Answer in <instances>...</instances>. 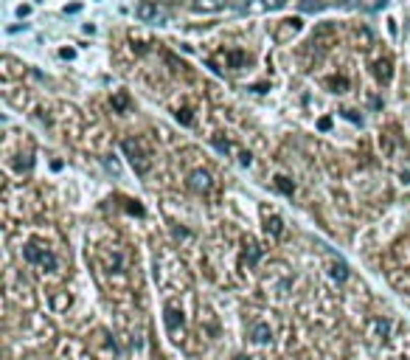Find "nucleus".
I'll return each mask as SVG.
<instances>
[{"mask_svg":"<svg viewBox=\"0 0 410 360\" xmlns=\"http://www.w3.org/2000/svg\"><path fill=\"white\" fill-rule=\"evenodd\" d=\"M23 259L28 265L43 268L45 273H56V270H59V256H56L51 248H40V245H34V242L23 245Z\"/></svg>","mask_w":410,"mask_h":360,"instance_id":"nucleus-1","label":"nucleus"},{"mask_svg":"<svg viewBox=\"0 0 410 360\" xmlns=\"http://www.w3.org/2000/svg\"><path fill=\"white\" fill-rule=\"evenodd\" d=\"M121 149H124V155H127L129 166L135 169V175L144 177L146 172L152 169V158H149V152L144 149V144H141V141H135V138H124V141H121Z\"/></svg>","mask_w":410,"mask_h":360,"instance_id":"nucleus-2","label":"nucleus"},{"mask_svg":"<svg viewBox=\"0 0 410 360\" xmlns=\"http://www.w3.org/2000/svg\"><path fill=\"white\" fill-rule=\"evenodd\" d=\"M163 321H166V330L169 335H175V341H180L177 335H183V326H186V318H183V310L177 304H166L163 307Z\"/></svg>","mask_w":410,"mask_h":360,"instance_id":"nucleus-3","label":"nucleus"},{"mask_svg":"<svg viewBox=\"0 0 410 360\" xmlns=\"http://www.w3.org/2000/svg\"><path fill=\"white\" fill-rule=\"evenodd\" d=\"M101 265L107 273H124V268H127V259H124V253L121 250H113V248H101Z\"/></svg>","mask_w":410,"mask_h":360,"instance_id":"nucleus-4","label":"nucleus"},{"mask_svg":"<svg viewBox=\"0 0 410 360\" xmlns=\"http://www.w3.org/2000/svg\"><path fill=\"white\" fill-rule=\"evenodd\" d=\"M135 17H138L141 23H157V20H160L157 3H152V0H144V3H138V6H135Z\"/></svg>","mask_w":410,"mask_h":360,"instance_id":"nucleus-5","label":"nucleus"},{"mask_svg":"<svg viewBox=\"0 0 410 360\" xmlns=\"http://www.w3.org/2000/svg\"><path fill=\"white\" fill-rule=\"evenodd\" d=\"M298 31H301V20H298V17L284 20V23L276 28V40H278V43H287V40H290L292 34H298Z\"/></svg>","mask_w":410,"mask_h":360,"instance_id":"nucleus-6","label":"nucleus"},{"mask_svg":"<svg viewBox=\"0 0 410 360\" xmlns=\"http://www.w3.org/2000/svg\"><path fill=\"white\" fill-rule=\"evenodd\" d=\"M250 338H253V343H270L272 341V330H270V323H253L250 326Z\"/></svg>","mask_w":410,"mask_h":360,"instance_id":"nucleus-7","label":"nucleus"},{"mask_svg":"<svg viewBox=\"0 0 410 360\" xmlns=\"http://www.w3.org/2000/svg\"><path fill=\"white\" fill-rule=\"evenodd\" d=\"M191 189L199 191V194H205V191H211V175L208 172H194L191 175Z\"/></svg>","mask_w":410,"mask_h":360,"instance_id":"nucleus-8","label":"nucleus"},{"mask_svg":"<svg viewBox=\"0 0 410 360\" xmlns=\"http://www.w3.org/2000/svg\"><path fill=\"white\" fill-rule=\"evenodd\" d=\"M374 76H377L380 82H391V59H377Z\"/></svg>","mask_w":410,"mask_h":360,"instance_id":"nucleus-9","label":"nucleus"},{"mask_svg":"<svg viewBox=\"0 0 410 360\" xmlns=\"http://www.w3.org/2000/svg\"><path fill=\"white\" fill-rule=\"evenodd\" d=\"M225 0H194V12H219Z\"/></svg>","mask_w":410,"mask_h":360,"instance_id":"nucleus-10","label":"nucleus"},{"mask_svg":"<svg viewBox=\"0 0 410 360\" xmlns=\"http://www.w3.org/2000/svg\"><path fill=\"white\" fill-rule=\"evenodd\" d=\"M264 217H267V234H272V237H281V234H284L281 217H276V214H264Z\"/></svg>","mask_w":410,"mask_h":360,"instance_id":"nucleus-11","label":"nucleus"},{"mask_svg":"<svg viewBox=\"0 0 410 360\" xmlns=\"http://www.w3.org/2000/svg\"><path fill=\"white\" fill-rule=\"evenodd\" d=\"M374 341H385L388 338V332H391V321H388V318H377L374 321Z\"/></svg>","mask_w":410,"mask_h":360,"instance_id":"nucleus-12","label":"nucleus"},{"mask_svg":"<svg viewBox=\"0 0 410 360\" xmlns=\"http://www.w3.org/2000/svg\"><path fill=\"white\" fill-rule=\"evenodd\" d=\"M329 273H332V279H337V281L349 279V268H346L343 262H332V270H329Z\"/></svg>","mask_w":410,"mask_h":360,"instance_id":"nucleus-13","label":"nucleus"},{"mask_svg":"<svg viewBox=\"0 0 410 360\" xmlns=\"http://www.w3.org/2000/svg\"><path fill=\"white\" fill-rule=\"evenodd\" d=\"M51 307H54L56 312H62V310H65V307H71V296H67V293H62V296H54V299H51Z\"/></svg>","mask_w":410,"mask_h":360,"instance_id":"nucleus-14","label":"nucleus"},{"mask_svg":"<svg viewBox=\"0 0 410 360\" xmlns=\"http://www.w3.org/2000/svg\"><path fill=\"white\" fill-rule=\"evenodd\" d=\"M276 186H278V191H284V194H292V191H295V186H292L287 177H276Z\"/></svg>","mask_w":410,"mask_h":360,"instance_id":"nucleus-15","label":"nucleus"},{"mask_svg":"<svg viewBox=\"0 0 410 360\" xmlns=\"http://www.w3.org/2000/svg\"><path fill=\"white\" fill-rule=\"evenodd\" d=\"M298 9H301V12H320V9H323V3H320V0H303Z\"/></svg>","mask_w":410,"mask_h":360,"instance_id":"nucleus-16","label":"nucleus"},{"mask_svg":"<svg viewBox=\"0 0 410 360\" xmlns=\"http://www.w3.org/2000/svg\"><path fill=\"white\" fill-rule=\"evenodd\" d=\"M228 62H230V68H242V65H245V54H242V51H230Z\"/></svg>","mask_w":410,"mask_h":360,"instance_id":"nucleus-17","label":"nucleus"},{"mask_svg":"<svg viewBox=\"0 0 410 360\" xmlns=\"http://www.w3.org/2000/svg\"><path fill=\"white\" fill-rule=\"evenodd\" d=\"M329 85L334 87V93H346V87H349V82H346L343 76H337V79H332V82H329Z\"/></svg>","mask_w":410,"mask_h":360,"instance_id":"nucleus-18","label":"nucleus"},{"mask_svg":"<svg viewBox=\"0 0 410 360\" xmlns=\"http://www.w3.org/2000/svg\"><path fill=\"white\" fill-rule=\"evenodd\" d=\"M113 107L115 110H127V93H118V96L113 99Z\"/></svg>","mask_w":410,"mask_h":360,"instance_id":"nucleus-19","label":"nucleus"},{"mask_svg":"<svg viewBox=\"0 0 410 360\" xmlns=\"http://www.w3.org/2000/svg\"><path fill=\"white\" fill-rule=\"evenodd\" d=\"M214 147H217V152H222V155L230 152V144H228V141H222V138H214Z\"/></svg>","mask_w":410,"mask_h":360,"instance_id":"nucleus-20","label":"nucleus"},{"mask_svg":"<svg viewBox=\"0 0 410 360\" xmlns=\"http://www.w3.org/2000/svg\"><path fill=\"white\" fill-rule=\"evenodd\" d=\"M318 129H320V133H329V129H332V118H329V116L318 118Z\"/></svg>","mask_w":410,"mask_h":360,"instance_id":"nucleus-21","label":"nucleus"},{"mask_svg":"<svg viewBox=\"0 0 410 360\" xmlns=\"http://www.w3.org/2000/svg\"><path fill=\"white\" fill-rule=\"evenodd\" d=\"M175 116H177V121H180V124H191V121H194V118H191V113H188V110H177Z\"/></svg>","mask_w":410,"mask_h":360,"instance_id":"nucleus-22","label":"nucleus"},{"mask_svg":"<svg viewBox=\"0 0 410 360\" xmlns=\"http://www.w3.org/2000/svg\"><path fill=\"white\" fill-rule=\"evenodd\" d=\"M59 56H62V59H73V56H76V51H73V48H62Z\"/></svg>","mask_w":410,"mask_h":360,"instance_id":"nucleus-23","label":"nucleus"},{"mask_svg":"<svg viewBox=\"0 0 410 360\" xmlns=\"http://www.w3.org/2000/svg\"><path fill=\"white\" fill-rule=\"evenodd\" d=\"M284 3H287V0H267L264 6H267V9H281Z\"/></svg>","mask_w":410,"mask_h":360,"instance_id":"nucleus-24","label":"nucleus"},{"mask_svg":"<svg viewBox=\"0 0 410 360\" xmlns=\"http://www.w3.org/2000/svg\"><path fill=\"white\" fill-rule=\"evenodd\" d=\"M343 116L349 118V121H354V124H360V116H357L354 110H343Z\"/></svg>","mask_w":410,"mask_h":360,"instance_id":"nucleus-25","label":"nucleus"},{"mask_svg":"<svg viewBox=\"0 0 410 360\" xmlns=\"http://www.w3.org/2000/svg\"><path fill=\"white\" fill-rule=\"evenodd\" d=\"M28 25L25 23H17V25H9V34H17V31H25Z\"/></svg>","mask_w":410,"mask_h":360,"instance_id":"nucleus-26","label":"nucleus"},{"mask_svg":"<svg viewBox=\"0 0 410 360\" xmlns=\"http://www.w3.org/2000/svg\"><path fill=\"white\" fill-rule=\"evenodd\" d=\"M79 9H82V3H71V6H65V14H76Z\"/></svg>","mask_w":410,"mask_h":360,"instance_id":"nucleus-27","label":"nucleus"},{"mask_svg":"<svg viewBox=\"0 0 410 360\" xmlns=\"http://www.w3.org/2000/svg\"><path fill=\"white\" fill-rule=\"evenodd\" d=\"M17 14H20V17H28V14H31V6H17Z\"/></svg>","mask_w":410,"mask_h":360,"instance_id":"nucleus-28","label":"nucleus"},{"mask_svg":"<svg viewBox=\"0 0 410 360\" xmlns=\"http://www.w3.org/2000/svg\"><path fill=\"white\" fill-rule=\"evenodd\" d=\"M239 160H242V166H250V152H242Z\"/></svg>","mask_w":410,"mask_h":360,"instance_id":"nucleus-29","label":"nucleus"},{"mask_svg":"<svg viewBox=\"0 0 410 360\" xmlns=\"http://www.w3.org/2000/svg\"><path fill=\"white\" fill-rule=\"evenodd\" d=\"M253 90H256V93H267L270 87H267V85H253Z\"/></svg>","mask_w":410,"mask_h":360,"instance_id":"nucleus-30","label":"nucleus"},{"mask_svg":"<svg viewBox=\"0 0 410 360\" xmlns=\"http://www.w3.org/2000/svg\"><path fill=\"white\" fill-rule=\"evenodd\" d=\"M382 6H388V0H377V9H382Z\"/></svg>","mask_w":410,"mask_h":360,"instance_id":"nucleus-31","label":"nucleus"},{"mask_svg":"<svg viewBox=\"0 0 410 360\" xmlns=\"http://www.w3.org/2000/svg\"><path fill=\"white\" fill-rule=\"evenodd\" d=\"M233 360H250V357H248V354H236Z\"/></svg>","mask_w":410,"mask_h":360,"instance_id":"nucleus-32","label":"nucleus"}]
</instances>
